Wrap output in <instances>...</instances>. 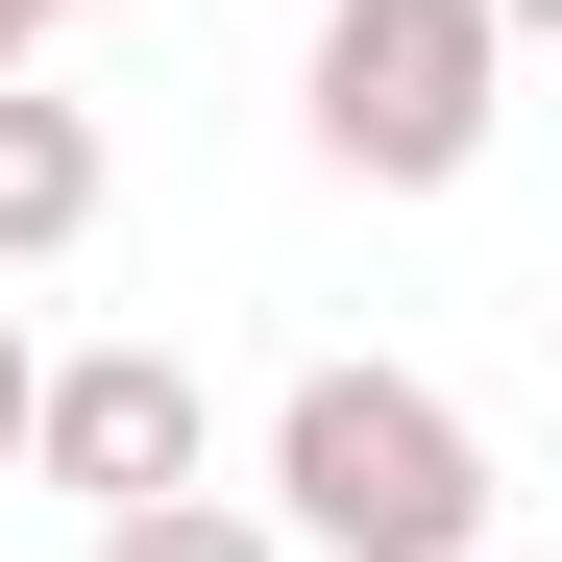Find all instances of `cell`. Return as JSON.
Masks as SVG:
<instances>
[{"label":"cell","mask_w":562,"mask_h":562,"mask_svg":"<svg viewBox=\"0 0 562 562\" xmlns=\"http://www.w3.org/2000/svg\"><path fill=\"white\" fill-rule=\"evenodd\" d=\"M245 514L294 562H490V416H464L440 367H294Z\"/></svg>","instance_id":"1"},{"label":"cell","mask_w":562,"mask_h":562,"mask_svg":"<svg viewBox=\"0 0 562 562\" xmlns=\"http://www.w3.org/2000/svg\"><path fill=\"white\" fill-rule=\"evenodd\" d=\"M25 367H49V342H25V318H0V490H25Z\"/></svg>","instance_id":"6"},{"label":"cell","mask_w":562,"mask_h":562,"mask_svg":"<svg viewBox=\"0 0 562 562\" xmlns=\"http://www.w3.org/2000/svg\"><path fill=\"white\" fill-rule=\"evenodd\" d=\"M99 562H294L245 490H147V514H99Z\"/></svg>","instance_id":"5"},{"label":"cell","mask_w":562,"mask_h":562,"mask_svg":"<svg viewBox=\"0 0 562 562\" xmlns=\"http://www.w3.org/2000/svg\"><path fill=\"white\" fill-rule=\"evenodd\" d=\"M99 196H123L99 123H74L49 74H0V269H74V245H99Z\"/></svg>","instance_id":"4"},{"label":"cell","mask_w":562,"mask_h":562,"mask_svg":"<svg viewBox=\"0 0 562 562\" xmlns=\"http://www.w3.org/2000/svg\"><path fill=\"white\" fill-rule=\"evenodd\" d=\"M294 123H318L342 196H464L490 123H514V25H490V0H318Z\"/></svg>","instance_id":"2"},{"label":"cell","mask_w":562,"mask_h":562,"mask_svg":"<svg viewBox=\"0 0 562 562\" xmlns=\"http://www.w3.org/2000/svg\"><path fill=\"white\" fill-rule=\"evenodd\" d=\"M49 25H99V0H0V74H25V49H49Z\"/></svg>","instance_id":"7"},{"label":"cell","mask_w":562,"mask_h":562,"mask_svg":"<svg viewBox=\"0 0 562 562\" xmlns=\"http://www.w3.org/2000/svg\"><path fill=\"white\" fill-rule=\"evenodd\" d=\"M25 490H74V514L221 490V392H196V342H49V367H25Z\"/></svg>","instance_id":"3"}]
</instances>
